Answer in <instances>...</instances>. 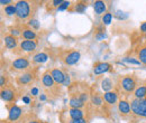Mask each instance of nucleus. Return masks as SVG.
Returning a JSON list of instances; mask_svg holds the SVG:
<instances>
[{
    "mask_svg": "<svg viewBox=\"0 0 146 123\" xmlns=\"http://www.w3.org/2000/svg\"><path fill=\"white\" fill-rule=\"evenodd\" d=\"M40 1H28V0H19L15 2L16 6V24H27L31 20L35 19Z\"/></svg>",
    "mask_w": 146,
    "mask_h": 123,
    "instance_id": "obj_1",
    "label": "nucleus"
},
{
    "mask_svg": "<svg viewBox=\"0 0 146 123\" xmlns=\"http://www.w3.org/2000/svg\"><path fill=\"white\" fill-rule=\"evenodd\" d=\"M115 82H116L115 89L118 92V94L120 96L128 97L129 95L134 94V92L138 87L142 81L135 74H125V75H119Z\"/></svg>",
    "mask_w": 146,
    "mask_h": 123,
    "instance_id": "obj_2",
    "label": "nucleus"
},
{
    "mask_svg": "<svg viewBox=\"0 0 146 123\" xmlns=\"http://www.w3.org/2000/svg\"><path fill=\"white\" fill-rule=\"evenodd\" d=\"M40 89L51 100H56L62 95V85L53 80L50 70H46L40 76Z\"/></svg>",
    "mask_w": 146,
    "mask_h": 123,
    "instance_id": "obj_3",
    "label": "nucleus"
},
{
    "mask_svg": "<svg viewBox=\"0 0 146 123\" xmlns=\"http://www.w3.org/2000/svg\"><path fill=\"white\" fill-rule=\"evenodd\" d=\"M39 76V67L37 65H33L29 70L18 74L15 78V83L18 87H33Z\"/></svg>",
    "mask_w": 146,
    "mask_h": 123,
    "instance_id": "obj_4",
    "label": "nucleus"
},
{
    "mask_svg": "<svg viewBox=\"0 0 146 123\" xmlns=\"http://www.w3.org/2000/svg\"><path fill=\"white\" fill-rule=\"evenodd\" d=\"M57 57L65 66H73L79 63L81 53L74 48H60L57 51Z\"/></svg>",
    "mask_w": 146,
    "mask_h": 123,
    "instance_id": "obj_5",
    "label": "nucleus"
},
{
    "mask_svg": "<svg viewBox=\"0 0 146 123\" xmlns=\"http://www.w3.org/2000/svg\"><path fill=\"white\" fill-rule=\"evenodd\" d=\"M33 66L32 59H29L28 56H18L17 58H15L10 65H9V70L13 73H24L27 70H29Z\"/></svg>",
    "mask_w": 146,
    "mask_h": 123,
    "instance_id": "obj_6",
    "label": "nucleus"
},
{
    "mask_svg": "<svg viewBox=\"0 0 146 123\" xmlns=\"http://www.w3.org/2000/svg\"><path fill=\"white\" fill-rule=\"evenodd\" d=\"M0 97L6 104L16 103L19 97V89L11 83L6 87L0 88Z\"/></svg>",
    "mask_w": 146,
    "mask_h": 123,
    "instance_id": "obj_7",
    "label": "nucleus"
},
{
    "mask_svg": "<svg viewBox=\"0 0 146 123\" xmlns=\"http://www.w3.org/2000/svg\"><path fill=\"white\" fill-rule=\"evenodd\" d=\"M38 46V41L37 40H26V39H20L19 45L17 49L15 52H13L16 55L19 56H25L24 54H32L37 49Z\"/></svg>",
    "mask_w": 146,
    "mask_h": 123,
    "instance_id": "obj_8",
    "label": "nucleus"
},
{
    "mask_svg": "<svg viewBox=\"0 0 146 123\" xmlns=\"http://www.w3.org/2000/svg\"><path fill=\"white\" fill-rule=\"evenodd\" d=\"M6 107L8 110V118H7V122L8 123H17L23 118L24 110L18 106L16 103H11V104H6Z\"/></svg>",
    "mask_w": 146,
    "mask_h": 123,
    "instance_id": "obj_9",
    "label": "nucleus"
},
{
    "mask_svg": "<svg viewBox=\"0 0 146 123\" xmlns=\"http://www.w3.org/2000/svg\"><path fill=\"white\" fill-rule=\"evenodd\" d=\"M130 107L133 114H135L136 116L146 118V99L144 100L133 99L130 101Z\"/></svg>",
    "mask_w": 146,
    "mask_h": 123,
    "instance_id": "obj_10",
    "label": "nucleus"
},
{
    "mask_svg": "<svg viewBox=\"0 0 146 123\" xmlns=\"http://www.w3.org/2000/svg\"><path fill=\"white\" fill-rule=\"evenodd\" d=\"M20 26V39H26V40H37L38 35L36 30L33 29L31 26L27 24H19Z\"/></svg>",
    "mask_w": 146,
    "mask_h": 123,
    "instance_id": "obj_11",
    "label": "nucleus"
},
{
    "mask_svg": "<svg viewBox=\"0 0 146 123\" xmlns=\"http://www.w3.org/2000/svg\"><path fill=\"white\" fill-rule=\"evenodd\" d=\"M2 39H3V44H5V47L6 49H9V51H13L15 52L17 49L19 45V38L18 37H15L11 34H9L8 32L5 33V35H2Z\"/></svg>",
    "mask_w": 146,
    "mask_h": 123,
    "instance_id": "obj_12",
    "label": "nucleus"
},
{
    "mask_svg": "<svg viewBox=\"0 0 146 123\" xmlns=\"http://www.w3.org/2000/svg\"><path fill=\"white\" fill-rule=\"evenodd\" d=\"M134 53L137 59L141 62V64L146 66V41H141L139 44H137L134 48Z\"/></svg>",
    "mask_w": 146,
    "mask_h": 123,
    "instance_id": "obj_13",
    "label": "nucleus"
},
{
    "mask_svg": "<svg viewBox=\"0 0 146 123\" xmlns=\"http://www.w3.org/2000/svg\"><path fill=\"white\" fill-rule=\"evenodd\" d=\"M119 96H120V95L118 94V92H117L116 89L110 91V92H106V93L102 94V97H104L106 104H108L109 106L113 105V104H116L117 102H119Z\"/></svg>",
    "mask_w": 146,
    "mask_h": 123,
    "instance_id": "obj_14",
    "label": "nucleus"
},
{
    "mask_svg": "<svg viewBox=\"0 0 146 123\" xmlns=\"http://www.w3.org/2000/svg\"><path fill=\"white\" fill-rule=\"evenodd\" d=\"M112 70V65L110 63H104V62H99V63H96L93 65V68L92 72L96 74V75H100V74H104V73H107Z\"/></svg>",
    "mask_w": 146,
    "mask_h": 123,
    "instance_id": "obj_15",
    "label": "nucleus"
},
{
    "mask_svg": "<svg viewBox=\"0 0 146 123\" xmlns=\"http://www.w3.org/2000/svg\"><path fill=\"white\" fill-rule=\"evenodd\" d=\"M118 111L119 114L121 116H129L133 112H131V107H130V103L125 99H120L118 102Z\"/></svg>",
    "mask_w": 146,
    "mask_h": 123,
    "instance_id": "obj_16",
    "label": "nucleus"
},
{
    "mask_svg": "<svg viewBox=\"0 0 146 123\" xmlns=\"http://www.w3.org/2000/svg\"><path fill=\"white\" fill-rule=\"evenodd\" d=\"M50 72H51V75L53 77L55 82L60 85H63L64 82H65V77H66V73H64L62 70L57 68V67H54V68H50Z\"/></svg>",
    "mask_w": 146,
    "mask_h": 123,
    "instance_id": "obj_17",
    "label": "nucleus"
},
{
    "mask_svg": "<svg viewBox=\"0 0 146 123\" xmlns=\"http://www.w3.org/2000/svg\"><path fill=\"white\" fill-rule=\"evenodd\" d=\"M88 7V2L87 1H76V2H72L70 8L68 9L69 12H78V14H83L86 11Z\"/></svg>",
    "mask_w": 146,
    "mask_h": 123,
    "instance_id": "obj_18",
    "label": "nucleus"
},
{
    "mask_svg": "<svg viewBox=\"0 0 146 123\" xmlns=\"http://www.w3.org/2000/svg\"><path fill=\"white\" fill-rule=\"evenodd\" d=\"M92 7H93V10H94V14L96 15H104L106 11H107V6H106V2L105 1H101V0H96L92 2Z\"/></svg>",
    "mask_w": 146,
    "mask_h": 123,
    "instance_id": "obj_19",
    "label": "nucleus"
},
{
    "mask_svg": "<svg viewBox=\"0 0 146 123\" xmlns=\"http://www.w3.org/2000/svg\"><path fill=\"white\" fill-rule=\"evenodd\" d=\"M133 95H134V99H138V100L146 99V80L141 82V84L136 88V91L134 92Z\"/></svg>",
    "mask_w": 146,
    "mask_h": 123,
    "instance_id": "obj_20",
    "label": "nucleus"
},
{
    "mask_svg": "<svg viewBox=\"0 0 146 123\" xmlns=\"http://www.w3.org/2000/svg\"><path fill=\"white\" fill-rule=\"evenodd\" d=\"M100 86H101V89H102L105 93H106V92H110V91H113V89H115L116 82H113L109 77H105L104 80H101Z\"/></svg>",
    "mask_w": 146,
    "mask_h": 123,
    "instance_id": "obj_21",
    "label": "nucleus"
},
{
    "mask_svg": "<svg viewBox=\"0 0 146 123\" xmlns=\"http://www.w3.org/2000/svg\"><path fill=\"white\" fill-rule=\"evenodd\" d=\"M17 123H43V121L39 120L33 113H25Z\"/></svg>",
    "mask_w": 146,
    "mask_h": 123,
    "instance_id": "obj_22",
    "label": "nucleus"
},
{
    "mask_svg": "<svg viewBox=\"0 0 146 123\" xmlns=\"http://www.w3.org/2000/svg\"><path fill=\"white\" fill-rule=\"evenodd\" d=\"M47 59H48V55L44 52H40V53L35 54L32 57V63H33V65H40V64L45 63Z\"/></svg>",
    "mask_w": 146,
    "mask_h": 123,
    "instance_id": "obj_23",
    "label": "nucleus"
},
{
    "mask_svg": "<svg viewBox=\"0 0 146 123\" xmlns=\"http://www.w3.org/2000/svg\"><path fill=\"white\" fill-rule=\"evenodd\" d=\"M62 2H63V0H52V1H46L45 3V7H46V10L47 11H52L53 9H56L57 10V8L62 5Z\"/></svg>",
    "mask_w": 146,
    "mask_h": 123,
    "instance_id": "obj_24",
    "label": "nucleus"
},
{
    "mask_svg": "<svg viewBox=\"0 0 146 123\" xmlns=\"http://www.w3.org/2000/svg\"><path fill=\"white\" fill-rule=\"evenodd\" d=\"M9 84H11V82H10V76L8 75L7 72H5V74L2 73L1 76H0V88L6 87V86H8Z\"/></svg>",
    "mask_w": 146,
    "mask_h": 123,
    "instance_id": "obj_25",
    "label": "nucleus"
},
{
    "mask_svg": "<svg viewBox=\"0 0 146 123\" xmlns=\"http://www.w3.org/2000/svg\"><path fill=\"white\" fill-rule=\"evenodd\" d=\"M60 119H61V122H62V123H89V120H88V119H80V120H72V119H69V118L64 116L63 114H61Z\"/></svg>",
    "mask_w": 146,
    "mask_h": 123,
    "instance_id": "obj_26",
    "label": "nucleus"
},
{
    "mask_svg": "<svg viewBox=\"0 0 146 123\" xmlns=\"http://www.w3.org/2000/svg\"><path fill=\"white\" fill-rule=\"evenodd\" d=\"M3 11H5L6 16H8V17H15L16 16V6L14 3H11L9 6H6L5 9H3Z\"/></svg>",
    "mask_w": 146,
    "mask_h": 123,
    "instance_id": "obj_27",
    "label": "nucleus"
},
{
    "mask_svg": "<svg viewBox=\"0 0 146 123\" xmlns=\"http://www.w3.org/2000/svg\"><path fill=\"white\" fill-rule=\"evenodd\" d=\"M101 21H102L104 25H109L110 22L112 21V14H111L110 11H106V12L102 15Z\"/></svg>",
    "mask_w": 146,
    "mask_h": 123,
    "instance_id": "obj_28",
    "label": "nucleus"
},
{
    "mask_svg": "<svg viewBox=\"0 0 146 123\" xmlns=\"http://www.w3.org/2000/svg\"><path fill=\"white\" fill-rule=\"evenodd\" d=\"M71 3H72L71 1H63V2H62V5L57 8V10H58V11H61V10H68V9L70 8Z\"/></svg>",
    "mask_w": 146,
    "mask_h": 123,
    "instance_id": "obj_29",
    "label": "nucleus"
},
{
    "mask_svg": "<svg viewBox=\"0 0 146 123\" xmlns=\"http://www.w3.org/2000/svg\"><path fill=\"white\" fill-rule=\"evenodd\" d=\"M125 62H127V63H130V64H135V65H139L141 64V62L138 61V59H136V58H133V57H125V58H123Z\"/></svg>",
    "mask_w": 146,
    "mask_h": 123,
    "instance_id": "obj_30",
    "label": "nucleus"
},
{
    "mask_svg": "<svg viewBox=\"0 0 146 123\" xmlns=\"http://www.w3.org/2000/svg\"><path fill=\"white\" fill-rule=\"evenodd\" d=\"M0 3L2 5V6H9V5H11V3H14V1H11V0H1L0 1Z\"/></svg>",
    "mask_w": 146,
    "mask_h": 123,
    "instance_id": "obj_31",
    "label": "nucleus"
},
{
    "mask_svg": "<svg viewBox=\"0 0 146 123\" xmlns=\"http://www.w3.org/2000/svg\"><path fill=\"white\" fill-rule=\"evenodd\" d=\"M139 30H141V33H142V34H146V21H145V22H143V24L141 25Z\"/></svg>",
    "mask_w": 146,
    "mask_h": 123,
    "instance_id": "obj_32",
    "label": "nucleus"
}]
</instances>
